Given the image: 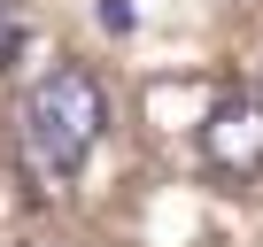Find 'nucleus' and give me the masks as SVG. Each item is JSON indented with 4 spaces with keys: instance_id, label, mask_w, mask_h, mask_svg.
<instances>
[{
    "instance_id": "f257e3e1",
    "label": "nucleus",
    "mask_w": 263,
    "mask_h": 247,
    "mask_svg": "<svg viewBox=\"0 0 263 247\" xmlns=\"http://www.w3.org/2000/svg\"><path fill=\"white\" fill-rule=\"evenodd\" d=\"M108 139V85L85 62H54L16 100V155L39 186H70Z\"/></svg>"
},
{
    "instance_id": "f03ea898",
    "label": "nucleus",
    "mask_w": 263,
    "mask_h": 247,
    "mask_svg": "<svg viewBox=\"0 0 263 247\" xmlns=\"http://www.w3.org/2000/svg\"><path fill=\"white\" fill-rule=\"evenodd\" d=\"M201 155H209V170H224V178H255L263 170V100H217L209 108V123H201Z\"/></svg>"
},
{
    "instance_id": "7ed1b4c3",
    "label": "nucleus",
    "mask_w": 263,
    "mask_h": 247,
    "mask_svg": "<svg viewBox=\"0 0 263 247\" xmlns=\"http://www.w3.org/2000/svg\"><path fill=\"white\" fill-rule=\"evenodd\" d=\"M101 24L108 31H132V8H124V0H101Z\"/></svg>"
}]
</instances>
